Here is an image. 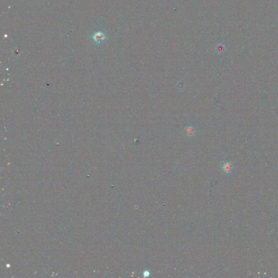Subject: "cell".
<instances>
[{
	"label": "cell",
	"mask_w": 278,
	"mask_h": 278,
	"mask_svg": "<svg viewBox=\"0 0 278 278\" xmlns=\"http://www.w3.org/2000/svg\"><path fill=\"white\" fill-rule=\"evenodd\" d=\"M92 38L97 44H100L105 39L106 36L103 32L99 31L96 33L95 34L92 36Z\"/></svg>",
	"instance_id": "1"
},
{
	"label": "cell",
	"mask_w": 278,
	"mask_h": 278,
	"mask_svg": "<svg viewBox=\"0 0 278 278\" xmlns=\"http://www.w3.org/2000/svg\"><path fill=\"white\" fill-rule=\"evenodd\" d=\"M222 169L223 171L226 173V174H229L233 171V166L231 164V163L227 162V163H224L223 165L222 166Z\"/></svg>",
	"instance_id": "2"
},
{
	"label": "cell",
	"mask_w": 278,
	"mask_h": 278,
	"mask_svg": "<svg viewBox=\"0 0 278 278\" xmlns=\"http://www.w3.org/2000/svg\"><path fill=\"white\" fill-rule=\"evenodd\" d=\"M185 135L189 136V137H192L193 136L195 133V128L191 126H189L185 128Z\"/></svg>",
	"instance_id": "3"
},
{
	"label": "cell",
	"mask_w": 278,
	"mask_h": 278,
	"mask_svg": "<svg viewBox=\"0 0 278 278\" xmlns=\"http://www.w3.org/2000/svg\"><path fill=\"white\" fill-rule=\"evenodd\" d=\"M143 276H144L145 277H149V275H150V272H149V271H148V270H146V271H145V272H143Z\"/></svg>",
	"instance_id": "4"
}]
</instances>
